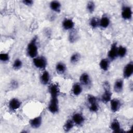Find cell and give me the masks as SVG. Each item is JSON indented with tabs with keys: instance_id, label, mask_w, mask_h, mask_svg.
<instances>
[{
	"instance_id": "cell-15",
	"label": "cell",
	"mask_w": 133,
	"mask_h": 133,
	"mask_svg": "<svg viewBox=\"0 0 133 133\" xmlns=\"http://www.w3.org/2000/svg\"><path fill=\"white\" fill-rule=\"evenodd\" d=\"M49 7L54 12L60 13L61 9V4L57 1H52L49 3Z\"/></svg>"
},
{
	"instance_id": "cell-4",
	"label": "cell",
	"mask_w": 133,
	"mask_h": 133,
	"mask_svg": "<svg viewBox=\"0 0 133 133\" xmlns=\"http://www.w3.org/2000/svg\"><path fill=\"white\" fill-rule=\"evenodd\" d=\"M33 62L36 68L42 70L45 69L47 64V60L43 56H38L33 58Z\"/></svg>"
},
{
	"instance_id": "cell-12",
	"label": "cell",
	"mask_w": 133,
	"mask_h": 133,
	"mask_svg": "<svg viewBox=\"0 0 133 133\" xmlns=\"http://www.w3.org/2000/svg\"><path fill=\"white\" fill-rule=\"evenodd\" d=\"M29 123L32 128L34 129L38 128L42 124V117L41 116H36L31 119Z\"/></svg>"
},
{
	"instance_id": "cell-22",
	"label": "cell",
	"mask_w": 133,
	"mask_h": 133,
	"mask_svg": "<svg viewBox=\"0 0 133 133\" xmlns=\"http://www.w3.org/2000/svg\"><path fill=\"white\" fill-rule=\"evenodd\" d=\"M74 123L71 119H68L65 122L63 125V130L65 132H68L71 130L74 127Z\"/></svg>"
},
{
	"instance_id": "cell-1",
	"label": "cell",
	"mask_w": 133,
	"mask_h": 133,
	"mask_svg": "<svg viewBox=\"0 0 133 133\" xmlns=\"http://www.w3.org/2000/svg\"><path fill=\"white\" fill-rule=\"evenodd\" d=\"M26 51L29 57L33 59L37 57L38 54V47L37 45L36 37H34L29 43L27 46Z\"/></svg>"
},
{
	"instance_id": "cell-21",
	"label": "cell",
	"mask_w": 133,
	"mask_h": 133,
	"mask_svg": "<svg viewBox=\"0 0 133 133\" xmlns=\"http://www.w3.org/2000/svg\"><path fill=\"white\" fill-rule=\"evenodd\" d=\"M56 70L59 74H62L64 73L66 70L65 64L63 62H58L56 65Z\"/></svg>"
},
{
	"instance_id": "cell-30",
	"label": "cell",
	"mask_w": 133,
	"mask_h": 133,
	"mask_svg": "<svg viewBox=\"0 0 133 133\" xmlns=\"http://www.w3.org/2000/svg\"><path fill=\"white\" fill-rule=\"evenodd\" d=\"M89 110L91 112H97L99 110V105L98 103L90 104L89 106Z\"/></svg>"
},
{
	"instance_id": "cell-9",
	"label": "cell",
	"mask_w": 133,
	"mask_h": 133,
	"mask_svg": "<svg viewBox=\"0 0 133 133\" xmlns=\"http://www.w3.org/2000/svg\"><path fill=\"white\" fill-rule=\"evenodd\" d=\"M21 105V101L16 98H13L10 100L8 103V107L10 110L16 111L18 109Z\"/></svg>"
},
{
	"instance_id": "cell-23",
	"label": "cell",
	"mask_w": 133,
	"mask_h": 133,
	"mask_svg": "<svg viewBox=\"0 0 133 133\" xmlns=\"http://www.w3.org/2000/svg\"><path fill=\"white\" fill-rule=\"evenodd\" d=\"M127 52V48L123 46H119L117 47V56L120 58L124 57Z\"/></svg>"
},
{
	"instance_id": "cell-11",
	"label": "cell",
	"mask_w": 133,
	"mask_h": 133,
	"mask_svg": "<svg viewBox=\"0 0 133 133\" xmlns=\"http://www.w3.org/2000/svg\"><path fill=\"white\" fill-rule=\"evenodd\" d=\"M110 129L114 132H123L124 130L121 127V125L118 121L116 119H113L110 124Z\"/></svg>"
},
{
	"instance_id": "cell-6",
	"label": "cell",
	"mask_w": 133,
	"mask_h": 133,
	"mask_svg": "<svg viewBox=\"0 0 133 133\" xmlns=\"http://www.w3.org/2000/svg\"><path fill=\"white\" fill-rule=\"evenodd\" d=\"M133 73V62L130 61L124 67L123 75L125 78H129Z\"/></svg>"
},
{
	"instance_id": "cell-13",
	"label": "cell",
	"mask_w": 133,
	"mask_h": 133,
	"mask_svg": "<svg viewBox=\"0 0 133 133\" xmlns=\"http://www.w3.org/2000/svg\"><path fill=\"white\" fill-rule=\"evenodd\" d=\"M79 82L82 85L87 86L90 84V78L87 73H83L79 77Z\"/></svg>"
},
{
	"instance_id": "cell-26",
	"label": "cell",
	"mask_w": 133,
	"mask_h": 133,
	"mask_svg": "<svg viewBox=\"0 0 133 133\" xmlns=\"http://www.w3.org/2000/svg\"><path fill=\"white\" fill-rule=\"evenodd\" d=\"M87 10L90 13L92 14L95 9V4L93 1H88L86 5Z\"/></svg>"
},
{
	"instance_id": "cell-25",
	"label": "cell",
	"mask_w": 133,
	"mask_h": 133,
	"mask_svg": "<svg viewBox=\"0 0 133 133\" xmlns=\"http://www.w3.org/2000/svg\"><path fill=\"white\" fill-rule=\"evenodd\" d=\"M89 24L92 29H96L99 26V20L96 17H93L89 20Z\"/></svg>"
},
{
	"instance_id": "cell-17",
	"label": "cell",
	"mask_w": 133,
	"mask_h": 133,
	"mask_svg": "<svg viewBox=\"0 0 133 133\" xmlns=\"http://www.w3.org/2000/svg\"><path fill=\"white\" fill-rule=\"evenodd\" d=\"M110 23V18L105 16H103L99 20V26L102 29L107 28Z\"/></svg>"
},
{
	"instance_id": "cell-20",
	"label": "cell",
	"mask_w": 133,
	"mask_h": 133,
	"mask_svg": "<svg viewBox=\"0 0 133 133\" xmlns=\"http://www.w3.org/2000/svg\"><path fill=\"white\" fill-rule=\"evenodd\" d=\"M110 60L106 58L102 59L99 62V66L100 69L104 71H107L108 70L109 67H110Z\"/></svg>"
},
{
	"instance_id": "cell-24",
	"label": "cell",
	"mask_w": 133,
	"mask_h": 133,
	"mask_svg": "<svg viewBox=\"0 0 133 133\" xmlns=\"http://www.w3.org/2000/svg\"><path fill=\"white\" fill-rule=\"evenodd\" d=\"M81 56L79 53L75 52L70 57V62L72 64L77 63L81 59Z\"/></svg>"
},
{
	"instance_id": "cell-8",
	"label": "cell",
	"mask_w": 133,
	"mask_h": 133,
	"mask_svg": "<svg viewBox=\"0 0 133 133\" xmlns=\"http://www.w3.org/2000/svg\"><path fill=\"white\" fill-rule=\"evenodd\" d=\"M110 109L113 113L117 112L121 107V101L117 98L111 99L110 101Z\"/></svg>"
},
{
	"instance_id": "cell-14",
	"label": "cell",
	"mask_w": 133,
	"mask_h": 133,
	"mask_svg": "<svg viewBox=\"0 0 133 133\" xmlns=\"http://www.w3.org/2000/svg\"><path fill=\"white\" fill-rule=\"evenodd\" d=\"M62 26L65 30H71L74 27V22L71 19L65 18L62 22Z\"/></svg>"
},
{
	"instance_id": "cell-16",
	"label": "cell",
	"mask_w": 133,
	"mask_h": 133,
	"mask_svg": "<svg viewBox=\"0 0 133 133\" xmlns=\"http://www.w3.org/2000/svg\"><path fill=\"white\" fill-rule=\"evenodd\" d=\"M124 81L122 79H118L116 80L114 84V90L117 93L121 92L123 90Z\"/></svg>"
},
{
	"instance_id": "cell-19",
	"label": "cell",
	"mask_w": 133,
	"mask_h": 133,
	"mask_svg": "<svg viewBox=\"0 0 133 133\" xmlns=\"http://www.w3.org/2000/svg\"><path fill=\"white\" fill-rule=\"evenodd\" d=\"M49 80H50L49 73L47 71L45 70L41 75V77H40L41 83L43 85H45L48 84Z\"/></svg>"
},
{
	"instance_id": "cell-2",
	"label": "cell",
	"mask_w": 133,
	"mask_h": 133,
	"mask_svg": "<svg viewBox=\"0 0 133 133\" xmlns=\"http://www.w3.org/2000/svg\"><path fill=\"white\" fill-rule=\"evenodd\" d=\"M104 91L101 96V101L104 103H107L110 102L112 99V92L110 89V85L108 82H104L103 85Z\"/></svg>"
},
{
	"instance_id": "cell-32",
	"label": "cell",
	"mask_w": 133,
	"mask_h": 133,
	"mask_svg": "<svg viewBox=\"0 0 133 133\" xmlns=\"http://www.w3.org/2000/svg\"><path fill=\"white\" fill-rule=\"evenodd\" d=\"M22 3L24 5H25L26 6H31L33 4L34 2L32 0H23L22 1Z\"/></svg>"
},
{
	"instance_id": "cell-7",
	"label": "cell",
	"mask_w": 133,
	"mask_h": 133,
	"mask_svg": "<svg viewBox=\"0 0 133 133\" xmlns=\"http://www.w3.org/2000/svg\"><path fill=\"white\" fill-rule=\"evenodd\" d=\"M117 46L116 43H113L110 47L109 51L108 52V57L109 60H114L117 57Z\"/></svg>"
},
{
	"instance_id": "cell-18",
	"label": "cell",
	"mask_w": 133,
	"mask_h": 133,
	"mask_svg": "<svg viewBox=\"0 0 133 133\" xmlns=\"http://www.w3.org/2000/svg\"><path fill=\"white\" fill-rule=\"evenodd\" d=\"M82 85L78 83H75L72 86V92L74 96H78L82 93Z\"/></svg>"
},
{
	"instance_id": "cell-31",
	"label": "cell",
	"mask_w": 133,
	"mask_h": 133,
	"mask_svg": "<svg viewBox=\"0 0 133 133\" xmlns=\"http://www.w3.org/2000/svg\"><path fill=\"white\" fill-rule=\"evenodd\" d=\"M77 38V33L75 31H72L69 35V40L70 42H74Z\"/></svg>"
},
{
	"instance_id": "cell-5",
	"label": "cell",
	"mask_w": 133,
	"mask_h": 133,
	"mask_svg": "<svg viewBox=\"0 0 133 133\" xmlns=\"http://www.w3.org/2000/svg\"><path fill=\"white\" fill-rule=\"evenodd\" d=\"M121 16L123 19L125 20H130L132 16L131 8L129 6H124L122 9Z\"/></svg>"
},
{
	"instance_id": "cell-29",
	"label": "cell",
	"mask_w": 133,
	"mask_h": 133,
	"mask_svg": "<svg viewBox=\"0 0 133 133\" xmlns=\"http://www.w3.org/2000/svg\"><path fill=\"white\" fill-rule=\"evenodd\" d=\"M9 60V55L8 53L3 52L0 54V60L2 62H7Z\"/></svg>"
},
{
	"instance_id": "cell-28",
	"label": "cell",
	"mask_w": 133,
	"mask_h": 133,
	"mask_svg": "<svg viewBox=\"0 0 133 133\" xmlns=\"http://www.w3.org/2000/svg\"><path fill=\"white\" fill-rule=\"evenodd\" d=\"M87 100L88 103H89V105L92 104L94 103H98L97 98L92 95H89L87 96Z\"/></svg>"
},
{
	"instance_id": "cell-3",
	"label": "cell",
	"mask_w": 133,
	"mask_h": 133,
	"mask_svg": "<svg viewBox=\"0 0 133 133\" xmlns=\"http://www.w3.org/2000/svg\"><path fill=\"white\" fill-rule=\"evenodd\" d=\"M50 101L48 105V109L49 111L52 113L55 114L59 111V100L58 99V96L51 95Z\"/></svg>"
},
{
	"instance_id": "cell-10",
	"label": "cell",
	"mask_w": 133,
	"mask_h": 133,
	"mask_svg": "<svg viewBox=\"0 0 133 133\" xmlns=\"http://www.w3.org/2000/svg\"><path fill=\"white\" fill-rule=\"evenodd\" d=\"M72 119L74 124L79 126L84 123L85 121V117L82 113H75L72 115Z\"/></svg>"
},
{
	"instance_id": "cell-27",
	"label": "cell",
	"mask_w": 133,
	"mask_h": 133,
	"mask_svg": "<svg viewBox=\"0 0 133 133\" xmlns=\"http://www.w3.org/2000/svg\"><path fill=\"white\" fill-rule=\"evenodd\" d=\"M22 66V62L19 59H16L12 64V68L15 70H19L20 69Z\"/></svg>"
}]
</instances>
